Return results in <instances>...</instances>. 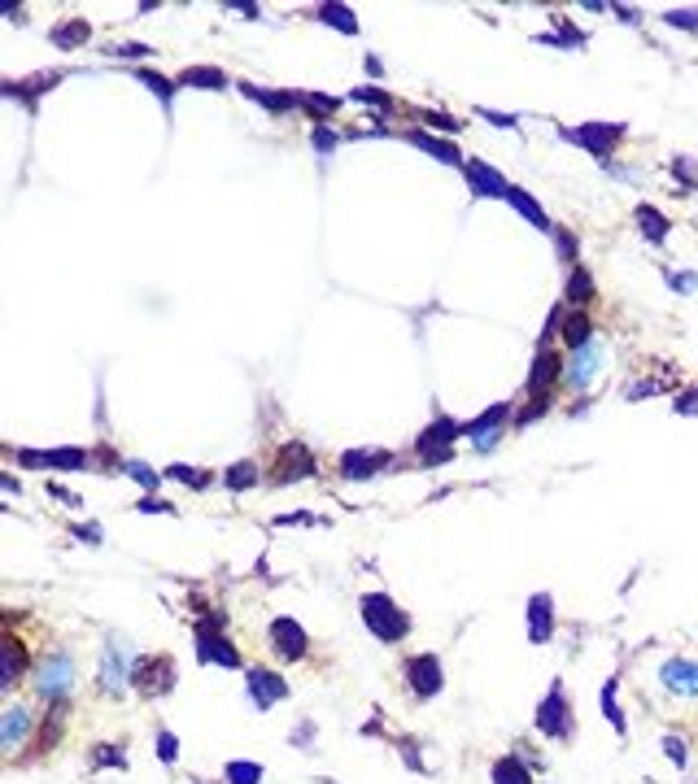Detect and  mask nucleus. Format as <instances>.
<instances>
[{"label":"nucleus","mask_w":698,"mask_h":784,"mask_svg":"<svg viewBox=\"0 0 698 784\" xmlns=\"http://www.w3.org/2000/svg\"><path fill=\"white\" fill-rule=\"evenodd\" d=\"M358 611H363V623H367V632H372L375 640L398 645V640L410 637V614L401 611L389 593H363Z\"/></svg>","instance_id":"nucleus-1"},{"label":"nucleus","mask_w":698,"mask_h":784,"mask_svg":"<svg viewBox=\"0 0 698 784\" xmlns=\"http://www.w3.org/2000/svg\"><path fill=\"white\" fill-rule=\"evenodd\" d=\"M624 135H628V123H580V126H572V131H563L568 145L585 148L590 157H599L602 166H611V157H616V148L624 145Z\"/></svg>","instance_id":"nucleus-2"},{"label":"nucleus","mask_w":698,"mask_h":784,"mask_svg":"<svg viewBox=\"0 0 698 784\" xmlns=\"http://www.w3.org/2000/svg\"><path fill=\"white\" fill-rule=\"evenodd\" d=\"M174 680H179V671H174V658H166V654H145V658L131 662V688L140 697H166Z\"/></svg>","instance_id":"nucleus-3"},{"label":"nucleus","mask_w":698,"mask_h":784,"mask_svg":"<svg viewBox=\"0 0 698 784\" xmlns=\"http://www.w3.org/2000/svg\"><path fill=\"white\" fill-rule=\"evenodd\" d=\"M537 733L546 736V741H568V736L576 733L572 702H568V693H563V685H559V680H554V685H550V693L537 702Z\"/></svg>","instance_id":"nucleus-4"},{"label":"nucleus","mask_w":698,"mask_h":784,"mask_svg":"<svg viewBox=\"0 0 698 784\" xmlns=\"http://www.w3.org/2000/svg\"><path fill=\"white\" fill-rule=\"evenodd\" d=\"M71 688H75V662H71V654H49V658L35 667V693L44 697V702H61V697H71Z\"/></svg>","instance_id":"nucleus-5"},{"label":"nucleus","mask_w":698,"mask_h":784,"mask_svg":"<svg viewBox=\"0 0 698 784\" xmlns=\"http://www.w3.org/2000/svg\"><path fill=\"white\" fill-rule=\"evenodd\" d=\"M602 362H607V341H602V336H594V341L580 344L572 358H568V367H563V384H568V388H576V392H585L602 375Z\"/></svg>","instance_id":"nucleus-6"},{"label":"nucleus","mask_w":698,"mask_h":784,"mask_svg":"<svg viewBox=\"0 0 698 784\" xmlns=\"http://www.w3.org/2000/svg\"><path fill=\"white\" fill-rule=\"evenodd\" d=\"M563 358H559V349H537V358H533V370H528V397L533 401H550L554 397V388H559V379H563Z\"/></svg>","instance_id":"nucleus-7"},{"label":"nucleus","mask_w":698,"mask_h":784,"mask_svg":"<svg viewBox=\"0 0 698 784\" xmlns=\"http://www.w3.org/2000/svg\"><path fill=\"white\" fill-rule=\"evenodd\" d=\"M406 688H410L420 702L437 697V693L446 688V667H441V658H437V654H415V658L406 662Z\"/></svg>","instance_id":"nucleus-8"},{"label":"nucleus","mask_w":698,"mask_h":784,"mask_svg":"<svg viewBox=\"0 0 698 784\" xmlns=\"http://www.w3.org/2000/svg\"><path fill=\"white\" fill-rule=\"evenodd\" d=\"M197 662H205V667H227V671L245 667L241 649L223 637V628H210V623L197 628Z\"/></svg>","instance_id":"nucleus-9"},{"label":"nucleus","mask_w":698,"mask_h":784,"mask_svg":"<svg viewBox=\"0 0 698 784\" xmlns=\"http://www.w3.org/2000/svg\"><path fill=\"white\" fill-rule=\"evenodd\" d=\"M267 637H271V654H275L279 662H297V658H306V649H310V637H306V628H301L297 619H288V614L271 619Z\"/></svg>","instance_id":"nucleus-10"},{"label":"nucleus","mask_w":698,"mask_h":784,"mask_svg":"<svg viewBox=\"0 0 698 784\" xmlns=\"http://www.w3.org/2000/svg\"><path fill=\"white\" fill-rule=\"evenodd\" d=\"M310 475H319L315 453L301 441L279 444V453H275V484H297V480H310Z\"/></svg>","instance_id":"nucleus-11"},{"label":"nucleus","mask_w":698,"mask_h":784,"mask_svg":"<svg viewBox=\"0 0 698 784\" xmlns=\"http://www.w3.org/2000/svg\"><path fill=\"white\" fill-rule=\"evenodd\" d=\"M245 688H250L253 711H271L275 702L288 697V685L275 676L271 667H245Z\"/></svg>","instance_id":"nucleus-12"},{"label":"nucleus","mask_w":698,"mask_h":784,"mask_svg":"<svg viewBox=\"0 0 698 784\" xmlns=\"http://www.w3.org/2000/svg\"><path fill=\"white\" fill-rule=\"evenodd\" d=\"M463 179H467V192H472V196L506 201V192H511V183L502 179V171H498V166H489L485 157H467V166H463Z\"/></svg>","instance_id":"nucleus-13"},{"label":"nucleus","mask_w":698,"mask_h":784,"mask_svg":"<svg viewBox=\"0 0 698 784\" xmlns=\"http://www.w3.org/2000/svg\"><path fill=\"white\" fill-rule=\"evenodd\" d=\"M14 458H18L23 466H52V471H88V462H92L88 449H75V444H71V449H44V453H35V449H18Z\"/></svg>","instance_id":"nucleus-14"},{"label":"nucleus","mask_w":698,"mask_h":784,"mask_svg":"<svg viewBox=\"0 0 698 784\" xmlns=\"http://www.w3.org/2000/svg\"><path fill=\"white\" fill-rule=\"evenodd\" d=\"M463 436V423L449 415H437L432 423H428L424 432L415 436V453L424 458V453H437V449H454V441Z\"/></svg>","instance_id":"nucleus-15"},{"label":"nucleus","mask_w":698,"mask_h":784,"mask_svg":"<svg viewBox=\"0 0 698 784\" xmlns=\"http://www.w3.org/2000/svg\"><path fill=\"white\" fill-rule=\"evenodd\" d=\"M384 466H393L389 449H349V453H341V475L345 480H372Z\"/></svg>","instance_id":"nucleus-16"},{"label":"nucleus","mask_w":698,"mask_h":784,"mask_svg":"<svg viewBox=\"0 0 698 784\" xmlns=\"http://www.w3.org/2000/svg\"><path fill=\"white\" fill-rule=\"evenodd\" d=\"M659 680L676 697H698V662L694 658H668L659 667Z\"/></svg>","instance_id":"nucleus-17"},{"label":"nucleus","mask_w":698,"mask_h":784,"mask_svg":"<svg viewBox=\"0 0 698 784\" xmlns=\"http://www.w3.org/2000/svg\"><path fill=\"white\" fill-rule=\"evenodd\" d=\"M524 614H528V640L533 645H546L554 637V602H550V593H533Z\"/></svg>","instance_id":"nucleus-18"},{"label":"nucleus","mask_w":698,"mask_h":784,"mask_svg":"<svg viewBox=\"0 0 698 784\" xmlns=\"http://www.w3.org/2000/svg\"><path fill=\"white\" fill-rule=\"evenodd\" d=\"M236 92L245 100H253V105H262L267 114H293L297 109V92H279V88H258V83H236Z\"/></svg>","instance_id":"nucleus-19"},{"label":"nucleus","mask_w":698,"mask_h":784,"mask_svg":"<svg viewBox=\"0 0 698 784\" xmlns=\"http://www.w3.org/2000/svg\"><path fill=\"white\" fill-rule=\"evenodd\" d=\"M401 140L415 148H424L428 157H437L441 166H467V157L458 153V145H449V140H437V135H428V131H401Z\"/></svg>","instance_id":"nucleus-20"},{"label":"nucleus","mask_w":698,"mask_h":784,"mask_svg":"<svg viewBox=\"0 0 698 784\" xmlns=\"http://www.w3.org/2000/svg\"><path fill=\"white\" fill-rule=\"evenodd\" d=\"M88 40H92V23H88V18H61V23L49 31V44L57 52H75V49H83Z\"/></svg>","instance_id":"nucleus-21"},{"label":"nucleus","mask_w":698,"mask_h":784,"mask_svg":"<svg viewBox=\"0 0 698 784\" xmlns=\"http://www.w3.org/2000/svg\"><path fill=\"white\" fill-rule=\"evenodd\" d=\"M61 79H66V70H40V74H31V79H9V83H5V97L35 100V97H44L52 83H61Z\"/></svg>","instance_id":"nucleus-22"},{"label":"nucleus","mask_w":698,"mask_h":784,"mask_svg":"<svg viewBox=\"0 0 698 784\" xmlns=\"http://www.w3.org/2000/svg\"><path fill=\"white\" fill-rule=\"evenodd\" d=\"M506 205H511V210H515L520 219L533 222L537 231H550V236H554V222H550V214L542 210V205H537V196H533V192H524L520 183H511V192H506Z\"/></svg>","instance_id":"nucleus-23"},{"label":"nucleus","mask_w":698,"mask_h":784,"mask_svg":"<svg viewBox=\"0 0 698 784\" xmlns=\"http://www.w3.org/2000/svg\"><path fill=\"white\" fill-rule=\"evenodd\" d=\"M127 680H131V667H123V649L105 645V654H100V693H123Z\"/></svg>","instance_id":"nucleus-24"},{"label":"nucleus","mask_w":698,"mask_h":784,"mask_svg":"<svg viewBox=\"0 0 698 784\" xmlns=\"http://www.w3.org/2000/svg\"><path fill=\"white\" fill-rule=\"evenodd\" d=\"M310 18L332 26V31H341V35H358V14H354L349 5H332V0H324V5L310 9Z\"/></svg>","instance_id":"nucleus-25"},{"label":"nucleus","mask_w":698,"mask_h":784,"mask_svg":"<svg viewBox=\"0 0 698 784\" xmlns=\"http://www.w3.org/2000/svg\"><path fill=\"white\" fill-rule=\"evenodd\" d=\"M633 222H637V231L646 236L650 245H664V240H668V231H673L668 214H664V210H655V205H646V201L633 210Z\"/></svg>","instance_id":"nucleus-26"},{"label":"nucleus","mask_w":698,"mask_h":784,"mask_svg":"<svg viewBox=\"0 0 698 784\" xmlns=\"http://www.w3.org/2000/svg\"><path fill=\"white\" fill-rule=\"evenodd\" d=\"M174 83L179 88H201V92H223L227 74L219 66H184V70L174 74Z\"/></svg>","instance_id":"nucleus-27"},{"label":"nucleus","mask_w":698,"mask_h":784,"mask_svg":"<svg viewBox=\"0 0 698 784\" xmlns=\"http://www.w3.org/2000/svg\"><path fill=\"white\" fill-rule=\"evenodd\" d=\"M31 728H35V714L26 711V706H9L5 719H0V745H5V750H18V741H23Z\"/></svg>","instance_id":"nucleus-28"},{"label":"nucleus","mask_w":698,"mask_h":784,"mask_svg":"<svg viewBox=\"0 0 698 784\" xmlns=\"http://www.w3.org/2000/svg\"><path fill=\"white\" fill-rule=\"evenodd\" d=\"M599 296V284H594V275L585 266H572L568 270V284H563V301L568 305H576V310H585L590 301Z\"/></svg>","instance_id":"nucleus-29"},{"label":"nucleus","mask_w":698,"mask_h":784,"mask_svg":"<svg viewBox=\"0 0 698 784\" xmlns=\"http://www.w3.org/2000/svg\"><path fill=\"white\" fill-rule=\"evenodd\" d=\"M506 418H515L511 415V401H494L489 410H480L476 418H467L463 423V436H489V432H502V423Z\"/></svg>","instance_id":"nucleus-30"},{"label":"nucleus","mask_w":698,"mask_h":784,"mask_svg":"<svg viewBox=\"0 0 698 784\" xmlns=\"http://www.w3.org/2000/svg\"><path fill=\"white\" fill-rule=\"evenodd\" d=\"M0 654H5V662H0V688H14L18 680H23V671H26V649H23V640H18V637H5Z\"/></svg>","instance_id":"nucleus-31"},{"label":"nucleus","mask_w":698,"mask_h":784,"mask_svg":"<svg viewBox=\"0 0 698 784\" xmlns=\"http://www.w3.org/2000/svg\"><path fill=\"white\" fill-rule=\"evenodd\" d=\"M341 105L345 100L341 97H327V92H297V109H306L315 123H327V118H336L341 114Z\"/></svg>","instance_id":"nucleus-32"},{"label":"nucleus","mask_w":698,"mask_h":784,"mask_svg":"<svg viewBox=\"0 0 698 784\" xmlns=\"http://www.w3.org/2000/svg\"><path fill=\"white\" fill-rule=\"evenodd\" d=\"M590 341H594V319H590L585 310H572V314L563 319V344L576 353L580 344H590Z\"/></svg>","instance_id":"nucleus-33"},{"label":"nucleus","mask_w":698,"mask_h":784,"mask_svg":"<svg viewBox=\"0 0 698 784\" xmlns=\"http://www.w3.org/2000/svg\"><path fill=\"white\" fill-rule=\"evenodd\" d=\"M136 79H140V88H149L153 97L162 100V114L171 118V105H174V79H166V74H157V70H136Z\"/></svg>","instance_id":"nucleus-34"},{"label":"nucleus","mask_w":698,"mask_h":784,"mask_svg":"<svg viewBox=\"0 0 698 784\" xmlns=\"http://www.w3.org/2000/svg\"><path fill=\"white\" fill-rule=\"evenodd\" d=\"M494 784H533V771L524 767V754H502L494 762Z\"/></svg>","instance_id":"nucleus-35"},{"label":"nucleus","mask_w":698,"mask_h":784,"mask_svg":"<svg viewBox=\"0 0 698 784\" xmlns=\"http://www.w3.org/2000/svg\"><path fill=\"white\" fill-rule=\"evenodd\" d=\"M349 100H358V105H372V109H380V118L398 109V100L389 97L384 88H375V83H363V88H349Z\"/></svg>","instance_id":"nucleus-36"},{"label":"nucleus","mask_w":698,"mask_h":784,"mask_svg":"<svg viewBox=\"0 0 698 784\" xmlns=\"http://www.w3.org/2000/svg\"><path fill=\"white\" fill-rule=\"evenodd\" d=\"M166 480H179V484H188L193 492H201V489H210V484H214V475H210V471L188 466V462H171V466H166Z\"/></svg>","instance_id":"nucleus-37"},{"label":"nucleus","mask_w":698,"mask_h":784,"mask_svg":"<svg viewBox=\"0 0 698 784\" xmlns=\"http://www.w3.org/2000/svg\"><path fill=\"white\" fill-rule=\"evenodd\" d=\"M262 475H258V466L253 462H236V466H227V475H223V484H227V492H245V489H253Z\"/></svg>","instance_id":"nucleus-38"},{"label":"nucleus","mask_w":698,"mask_h":784,"mask_svg":"<svg viewBox=\"0 0 698 784\" xmlns=\"http://www.w3.org/2000/svg\"><path fill=\"white\" fill-rule=\"evenodd\" d=\"M554 253L563 266H580V240H576L568 227H554Z\"/></svg>","instance_id":"nucleus-39"},{"label":"nucleus","mask_w":698,"mask_h":784,"mask_svg":"<svg viewBox=\"0 0 698 784\" xmlns=\"http://www.w3.org/2000/svg\"><path fill=\"white\" fill-rule=\"evenodd\" d=\"M616 688H620V680H616V676L602 685V714H607V723H611L616 733H624V711H620V702H616Z\"/></svg>","instance_id":"nucleus-40"},{"label":"nucleus","mask_w":698,"mask_h":784,"mask_svg":"<svg viewBox=\"0 0 698 784\" xmlns=\"http://www.w3.org/2000/svg\"><path fill=\"white\" fill-rule=\"evenodd\" d=\"M415 123L432 126V131H446V135H458V131H463V123H458L454 114H437V109H415Z\"/></svg>","instance_id":"nucleus-41"},{"label":"nucleus","mask_w":698,"mask_h":784,"mask_svg":"<svg viewBox=\"0 0 698 784\" xmlns=\"http://www.w3.org/2000/svg\"><path fill=\"white\" fill-rule=\"evenodd\" d=\"M227 784H262V767L258 762H245V759H236V762H227Z\"/></svg>","instance_id":"nucleus-42"},{"label":"nucleus","mask_w":698,"mask_h":784,"mask_svg":"<svg viewBox=\"0 0 698 784\" xmlns=\"http://www.w3.org/2000/svg\"><path fill=\"white\" fill-rule=\"evenodd\" d=\"M123 471L131 475V480H136V484H140V489L149 492V497L157 492V484H162V480L153 475V466H149V462H136V458H131V462H123Z\"/></svg>","instance_id":"nucleus-43"},{"label":"nucleus","mask_w":698,"mask_h":784,"mask_svg":"<svg viewBox=\"0 0 698 784\" xmlns=\"http://www.w3.org/2000/svg\"><path fill=\"white\" fill-rule=\"evenodd\" d=\"M341 140H345V135H341V131H332L327 123H315V126H310V145L319 148L324 157H327V153H332L336 145H341Z\"/></svg>","instance_id":"nucleus-44"},{"label":"nucleus","mask_w":698,"mask_h":784,"mask_svg":"<svg viewBox=\"0 0 698 784\" xmlns=\"http://www.w3.org/2000/svg\"><path fill=\"white\" fill-rule=\"evenodd\" d=\"M664 26H676V31H698V9H668V14H664Z\"/></svg>","instance_id":"nucleus-45"},{"label":"nucleus","mask_w":698,"mask_h":784,"mask_svg":"<svg viewBox=\"0 0 698 784\" xmlns=\"http://www.w3.org/2000/svg\"><path fill=\"white\" fill-rule=\"evenodd\" d=\"M550 406H554V401H533V406L515 410V418H511V423H515V427H528V423H537L542 415H550Z\"/></svg>","instance_id":"nucleus-46"},{"label":"nucleus","mask_w":698,"mask_h":784,"mask_svg":"<svg viewBox=\"0 0 698 784\" xmlns=\"http://www.w3.org/2000/svg\"><path fill=\"white\" fill-rule=\"evenodd\" d=\"M157 759L166 762V767H171V762L179 759V736H174V733H166V728L157 733Z\"/></svg>","instance_id":"nucleus-47"},{"label":"nucleus","mask_w":698,"mask_h":784,"mask_svg":"<svg viewBox=\"0 0 698 784\" xmlns=\"http://www.w3.org/2000/svg\"><path fill=\"white\" fill-rule=\"evenodd\" d=\"M664 754H668V759L676 762V767H685V762H690V745H685V741H681V736H664Z\"/></svg>","instance_id":"nucleus-48"},{"label":"nucleus","mask_w":698,"mask_h":784,"mask_svg":"<svg viewBox=\"0 0 698 784\" xmlns=\"http://www.w3.org/2000/svg\"><path fill=\"white\" fill-rule=\"evenodd\" d=\"M664 388H668L664 379H642V384H628L624 397H628V401H642V397H655V392H664Z\"/></svg>","instance_id":"nucleus-49"},{"label":"nucleus","mask_w":698,"mask_h":784,"mask_svg":"<svg viewBox=\"0 0 698 784\" xmlns=\"http://www.w3.org/2000/svg\"><path fill=\"white\" fill-rule=\"evenodd\" d=\"M673 174L681 179V183H685V188H698V171H694V162H690V157H676V162H673Z\"/></svg>","instance_id":"nucleus-50"},{"label":"nucleus","mask_w":698,"mask_h":784,"mask_svg":"<svg viewBox=\"0 0 698 784\" xmlns=\"http://www.w3.org/2000/svg\"><path fill=\"white\" fill-rule=\"evenodd\" d=\"M668 284H673V293L685 296V293H694L698 288V275L694 270H685V275H668Z\"/></svg>","instance_id":"nucleus-51"},{"label":"nucleus","mask_w":698,"mask_h":784,"mask_svg":"<svg viewBox=\"0 0 698 784\" xmlns=\"http://www.w3.org/2000/svg\"><path fill=\"white\" fill-rule=\"evenodd\" d=\"M114 57H127V61H136V57H153L149 44H118V49H109Z\"/></svg>","instance_id":"nucleus-52"},{"label":"nucleus","mask_w":698,"mask_h":784,"mask_svg":"<svg viewBox=\"0 0 698 784\" xmlns=\"http://www.w3.org/2000/svg\"><path fill=\"white\" fill-rule=\"evenodd\" d=\"M476 114H480V118H489V123H494V126H515V123H520L515 114H498V109H485V105H480Z\"/></svg>","instance_id":"nucleus-53"},{"label":"nucleus","mask_w":698,"mask_h":784,"mask_svg":"<svg viewBox=\"0 0 698 784\" xmlns=\"http://www.w3.org/2000/svg\"><path fill=\"white\" fill-rule=\"evenodd\" d=\"M100 754H97V762H114V767H127V759L118 754V745H97Z\"/></svg>","instance_id":"nucleus-54"},{"label":"nucleus","mask_w":698,"mask_h":784,"mask_svg":"<svg viewBox=\"0 0 698 784\" xmlns=\"http://www.w3.org/2000/svg\"><path fill=\"white\" fill-rule=\"evenodd\" d=\"M420 462H424V466H446V462H454V449H437V453H424Z\"/></svg>","instance_id":"nucleus-55"},{"label":"nucleus","mask_w":698,"mask_h":784,"mask_svg":"<svg viewBox=\"0 0 698 784\" xmlns=\"http://www.w3.org/2000/svg\"><path fill=\"white\" fill-rule=\"evenodd\" d=\"M75 537H83L88 545H100V527H97V523H79V527H75Z\"/></svg>","instance_id":"nucleus-56"},{"label":"nucleus","mask_w":698,"mask_h":784,"mask_svg":"<svg viewBox=\"0 0 698 784\" xmlns=\"http://www.w3.org/2000/svg\"><path fill=\"white\" fill-rule=\"evenodd\" d=\"M140 510H145V515H166V510H174V506L157 501V497H145V501H140Z\"/></svg>","instance_id":"nucleus-57"},{"label":"nucleus","mask_w":698,"mask_h":784,"mask_svg":"<svg viewBox=\"0 0 698 784\" xmlns=\"http://www.w3.org/2000/svg\"><path fill=\"white\" fill-rule=\"evenodd\" d=\"M49 492L57 497V501H66V506H79V497L71 489H61V484H49Z\"/></svg>","instance_id":"nucleus-58"},{"label":"nucleus","mask_w":698,"mask_h":784,"mask_svg":"<svg viewBox=\"0 0 698 784\" xmlns=\"http://www.w3.org/2000/svg\"><path fill=\"white\" fill-rule=\"evenodd\" d=\"M611 14H616V18H620V23H642V14H637V9H624V5H616V9H611Z\"/></svg>","instance_id":"nucleus-59"},{"label":"nucleus","mask_w":698,"mask_h":784,"mask_svg":"<svg viewBox=\"0 0 698 784\" xmlns=\"http://www.w3.org/2000/svg\"><path fill=\"white\" fill-rule=\"evenodd\" d=\"M227 9H236V14H245V18H258V5H245V0H231Z\"/></svg>","instance_id":"nucleus-60"}]
</instances>
